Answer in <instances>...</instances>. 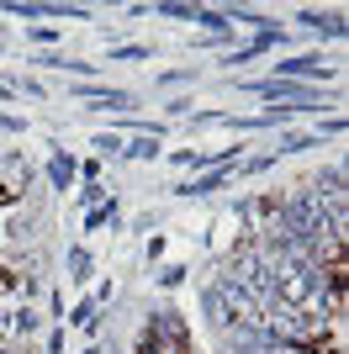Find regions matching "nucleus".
Instances as JSON below:
<instances>
[{"label":"nucleus","mask_w":349,"mask_h":354,"mask_svg":"<svg viewBox=\"0 0 349 354\" xmlns=\"http://www.w3.org/2000/svg\"><path fill=\"white\" fill-rule=\"evenodd\" d=\"M196 27H202L206 37H228L233 21H228V11H222V6H196Z\"/></svg>","instance_id":"13"},{"label":"nucleus","mask_w":349,"mask_h":354,"mask_svg":"<svg viewBox=\"0 0 349 354\" xmlns=\"http://www.w3.org/2000/svg\"><path fill=\"white\" fill-rule=\"evenodd\" d=\"M101 227H111V233H122L127 227V212H122V201H101V207H90L85 217H80V233H101Z\"/></svg>","instance_id":"7"},{"label":"nucleus","mask_w":349,"mask_h":354,"mask_svg":"<svg viewBox=\"0 0 349 354\" xmlns=\"http://www.w3.org/2000/svg\"><path fill=\"white\" fill-rule=\"evenodd\" d=\"M270 153H276V159H296V153H312V148H323L318 138H312V127H307V133H296V127H286V133H276L270 138Z\"/></svg>","instance_id":"8"},{"label":"nucleus","mask_w":349,"mask_h":354,"mask_svg":"<svg viewBox=\"0 0 349 354\" xmlns=\"http://www.w3.org/2000/svg\"><path fill=\"white\" fill-rule=\"evenodd\" d=\"M43 307H37V301H6V307H0V339L6 344H27L32 349V339H37V333H43Z\"/></svg>","instance_id":"3"},{"label":"nucleus","mask_w":349,"mask_h":354,"mask_svg":"<svg viewBox=\"0 0 349 354\" xmlns=\"http://www.w3.org/2000/svg\"><path fill=\"white\" fill-rule=\"evenodd\" d=\"M69 101L85 106V111H132L143 95L122 85H101V80H69Z\"/></svg>","instance_id":"2"},{"label":"nucleus","mask_w":349,"mask_h":354,"mask_svg":"<svg viewBox=\"0 0 349 354\" xmlns=\"http://www.w3.org/2000/svg\"><path fill=\"white\" fill-rule=\"evenodd\" d=\"M27 43H37V48L48 53V48L58 43V27H43V21H32V27H27Z\"/></svg>","instance_id":"22"},{"label":"nucleus","mask_w":349,"mask_h":354,"mask_svg":"<svg viewBox=\"0 0 349 354\" xmlns=\"http://www.w3.org/2000/svg\"><path fill=\"white\" fill-rule=\"evenodd\" d=\"M43 175H48L43 191H53V196H58V191H69L74 180H80V159H74L64 143H48V169H43Z\"/></svg>","instance_id":"6"},{"label":"nucleus","mask_w":349,"mask_h":354,"mask_svg":"<svg viewBox=\"0 0 349 354\" xmlns=\"http://www.w3.org/2000/svg\"><path fill=\"white\" fill-rule=\"evenodd\" d=\"M159 222H164V212H138V217H127V227L132 233H159Z\"/></svg>","instance_id":"23"},{"label":"nucleus","mask_w":349,"mask_h":354,"mask_svg":"<svg viewBox=\"0 0 349 354\" xmlns=\"http://www.w3.org/2000/svg\"><path fill=\"white\" fill-rule=\"evenodd\" d=\"M122 159H132V164H154V159H164V138H154V133L127 138V143H122Z\"/></svg>","instance_id":"10"},{"label":"nucleus","mask_w":349,"mask_h":354,"mask_svg":"<svg viewBox=\"0 0 349 354\" xmlns=\"http://www.w3.org/2000/svg\"><path fill=\"white\" fill-rule=\"evenodd\" d=\"M80 180L96 185V180H101V159H80Z\"/></svg>","instance_id":"27"},{"label":"nucleus","mask_w":349,"mask_h":354,"mask_svg":"<svg viewBox=\"0 0 349 354\" xmlns=\"http://www.w3.org/2000/svg\"><path fill=\"white\" fill-rule=\"evenodd\" d=\"M85 354H106V344H101V339H96V344H90V349H85Z\"/></svg>","instance_id":"29"},{"label":"nucleus","mask_w":349,"mask_h":354,"mask_svg":"<svg viewBox=\"0 0 349 354\" xmlns=\"http://www.w3.org/2000/svg\"><path fill=\"white\" fill-rule=\"evenodd\" d=\"M164 249H170V243H164V233H148V249H143V259H148V265H159V259H164Z\"/></svg>","instance_id":"24"},{"label":"nucleus","mask_w":349,"mask_h":354,"mask_svg":"<svg viewBox=\"0 0 349 354\" xmlns=\"http://www.w3.org/2000/svg\"><path fill=\"white\" fill-rule=\"evenodd\" d=\"M270 80H296V85L334 90L344 80V59L339 53H280V59H270Z\"/></svg>","instance_id":"1"},{"label":"nucleus","mask_w":349,"mask_h":354,"mask_svg":"<svg viewBox=\"0 0 349 354\" xmlns=\"http://www.w3.org/2000/svg\"><path fill=\"white\" fill-rule=\"evenodd\" d=\"M64 333H69V328H48V339H43V354H64Z\"/></svg>","instance_id":"25"},{"label":"nucleus","mask_w":349,"mask_h":354,"mask_svg":"<svg viewBox=\"0 0 349 354\" xmlns=\"http://www.w3.org/2000/svg\"><path fill=\"white\" fill-rule=\"evenodd\" d=\"M276 153H270V148H260V153H244V159L233 164V180H260V175H270V169H276Z\"/></svg>","instance_id":"11"},{"label":"nucleus","mask_w":349,"mask_h":354,"mask_svg":"<svg viewBox=\"0 0 349 354\" xmlns=\"http://www.w3.org/2000/svg\"><path fill=\"white\" fill-rule=\"evenodd\" d=\"M186 275H190V265H186V259H170V265H159V270H154V281H159L164 291H180V286H186Z\"/></svg>","instance_id":"18"},{"label":"nucleus","mask_w":349,"mask_h":354,"mask_svg":"<svg viewBox=\"0 0 349 354\" xmlns=\"http://www.w3.org/2000/svg\"><path fill=\"white\" fill-rule=\"evenodd\" d=\"M291 21H296V27L307 32V37H318V43H344L349 37V16L339 11H318V6H296V11H291Z\"/></svg>","instance_id":"4"},{"label":"nucleus","mask_w":349,"mask_h":354,"mask_svg":"<svg viewBox=\"0 0 349 354\" xmlns=\"http://www.w3.org/2000/svg\"><path fill=\"white\" fill-rule=\"evenodd\" d=\"M64 275H69V286H90V281H96V254H90L85 243H69V254H64Z\"/></svg>","instance_id":"9"},{"label":"nucleus","mask_w":349,"mask_h":354,"mask_svg":"<svg viewBox=\"0 0 349 354\" xmlns=\"http://www.w3.org/2000/svg\"><path fill=\"white\" fill-rule=\"evenodd\" d=\"M122 143H127V138H122V133H96V138H90V148H96V159H122Z\"/></svg>","instance_id":"19"},{"label":"nucleus","mask_w":349,"mask_h":354,"mask_svg":"<svg viewBox=\"0 0 349 354\" xmlns=\"http://www.w3.org/2000/svg\"><path fill=\"white\" fill-rule=\"evenodd\" d=\"M111 196H116V191L106 185V180H96V185H80V207L90 212V207H101V201H111Z\"/></svg>","instance_id":"21"},{"label":"nucleus","mask_w":349,"mask_h":354,"mask_svg":"<svg viewBox=\"0 0 349 354\" xmlns=\"http://www.w3.org/2000/svg\"><path fill=\"white\" fill-rule=\"evenodd\" d=\"M202 80V64H180V69H159L154 74V90H186Z\"/></svg>","instance_id":"12"},{"label":"nucleus","mask_w":349,"mask_h":354,"mask_svg":"<svg viewBox=\"0 0 349 354\" xmlns=\"http://www.w3.org/2000/svg\"><path fill=\"white\" fill-rule=\"evenodd\" d=\"M302 185H307V196H312V201H323V207H328V201H344V196H349L344 159H328V164H318V175H312V180H302Z\"/></svg>","instance_id":"5"},{"label":"nucleus","mask_w":349,"mask_h":354,"mask_svg":"<svg viewBox=\"0 0 349 354\" xmlns=\"http://www.w3.org/2000/svg\"><path fill=\"white\" fill-rule=\"evenodd\" d=\"M148 16H159V21H196V6H186V0H154Z\"/></svg>","instance_id":"15"},{"label":"nucleus","mask_w":349,"mask_h":354,"mask_svg":"<svg viewBox=\"0 0 349 354\" xmlns=\"http://www.w3.org/2000/svg\"><path fill=\"white\" fill-rule=\"evenodd\" d=\"M0 354H32V349H27V344H6V339H0Z\"/></svg>","instance_id":"28"},{"label":"nucleus","mask_w":349,"mask_h":354,"mask_svg":"<svg viewBox=\"0 0 349 354\" xmlns=\"http://www.w3.org/2000/svg\"><path fill=\"white\" fill-rule=\"evenodd\" d=\"M0 133H27V117H16V111H0Z\"/></svg>","instance_id":"26"},{"label":"nucleus","mask_w":349,"mask_h":354,"mask_svg":"<svg viewBox=\"0 0 349 354\" xmlns=\"http://www.w3.org/2000/svg\"><path fill=\"white\" fill-rule=\"evenodd\" d=\"M186 117H196V95H170V101L159 106V122H186Z\"/></svg>","instance_id":"17"},{"label":"nucleus","mask_w":349,"mask_h":354,"mask_svg":"<svg viewBox=\"0 0 349 354\" xmlns=\"http://www.w3.org/2000/svg\"><path fill=\"white\" fill-rule=\"evenodd\" d=\"M148 59H154L148 43H116L111 48V64H148Z\"/></svg>","instance_id":"20"},{"label":"nucleus","mask_w":349,"mask_h":354,"mask_svg":"<svg viewBox=\"0 0 349 354\" xmlns=\"http://www.w3.org/2000/svg\"><path fill=\"white\" fill-rule=\"evenodd\" d=\"M6 85H11V90H16V95H27V101H37V106H48V85H43V80H32V74H27V69H21V74H6Z\"/></svg>","instance_id":"14"},{"label":"nucleus","mask_w":349,"mask_h":354,"mask_svg":"<svg viewBox=\"0 0 349 354\" xmlns=\"http://www.w3.org/2000/svg\"><path fill=\"white\" fill-rule=\"evenodd\" d=\"M344 111H328V117H318L312 122V138H318V143H339V138H344Z\"/></svg>","instance_id":"16"}]
</instances>
